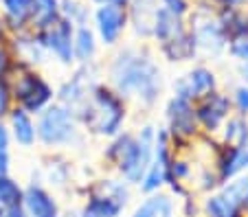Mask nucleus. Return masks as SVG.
I'll use <instances>...</instances> for the list:
<instances>
[{"mask_svg": "<svg viewBox=\"0 0 248 217\" xmlns=\"http://www.w3.org/2000/svg\"><path fill=\"white\" fill-rule=\"evenodd\" d=\"M193 110H196V121H198V128H200V136L217 138L222 125L233 114V101H231V95L224 88H217L213 92H209V95L200 97L193 103Z\"/></svg>", "mask_w": 248, "mask_h": 217, "instance_id": "1a4fd4ad", "label": "nucleus"}, {"mask_svg": "<svg viewBox=\"0 0 248 217\" xmlns=\"http://www.w3.org/2000/svg\"><path fill=\"white\" fill-rule=\"evenodd\" d=\"M216 18L220 22L222 31H224L226 40L235 42V40L248 38V9H224V11H216Z\"/></svg>", "mask_w": 248, "mask_h": 217, "instance_id": "393cba45", "label": "nucleus"}, {"mask_svg": "<svg viewBox=\"0 0 248 217\" xmlns=\"http://www.w3.org/2000/svg\"><path fill=\"white\" fill-rule=\"evenodd\" d=\"M90 27L97 35L101 48L114 51L123 44V38L130 31V18H127V7H93L90 15Z\"/></svg>", "mask_w": 248, "mask_h": 217, "instance_id": "9d476101", "label": "nucleus"}, {"mask_svg": "<svg viewBox=\"0 0 248 217\" xmlns=\"http://www.w3.org/2000/svg\"><path fill=\"white\" fill-rule=\"evenodd\" d=\"M22 208L29 217H62L64 206L60 202V195L48 189L40 178H31L24 182V198Z\"/></svg>", "mask_w": 248, "mask_h": 217, "instance_id": "4468645a", "label": "nucleus"}, {"mask_svg": "<svg viewBox=\"0 0 248 217\" xmlns=\"http://www.w3.org/2000/svg\"><path fill=\"white\" fill-rule=\"evenodd\" d=\"M60 14L62 20L70 22L73 27H81V24H90L93 5L88 0H60Z\"/></svg>", "mask_w": 248, "mask_h": 217, "instance_id": "c85d7f7f", "label": "nucleus"}, {"mask_svg": "<svg viewBox=\"0 0 248 217\" xmlns=\"http://www.w3.org/2000/svg\"><path fill=\"white\" fill-rule=\"evenodd\" d=\"M73 53H75V66H88V64H99V44L90 24L75 27V38H73Z\"/></svg>", "mask_w": 248, "mask_h": 217, "instance_id": "4be33fe9", "label": "nucleus"}, {"mask_svg": "<svg viewBox=\"0 0 248 217\" xmlns=\"http://www.w3.org/2000/svg\"><path fill=\"white\" fill-rule=\"evenodd\" d=\"M231 101H233V112L242 114V116H248V86L246 84H235L231 88Z\"/></svg>", "mask_w": 248, "mask_h": 217, "instance_id": "473e14b6", "label": "nucleus"}, {"mask_svg": "<svg viewBox=\"0 0 248 217\" xmlns=\"http://www.w3.org/2000/svg\"><path fill=\"white\" fill-rule=\"evenodd\" d=\"M213 11H224V9H244L248 7V0H209Z\"/></svg>", "mask_w": 248, "mask_h": 217, "instance_id": "4c0bfd02", "label": "nucleus"}, {"mask_svg": "<svg viewBox=\"0 0 248 217\" xmlns=\"http://www.w3.org/2000/svg\"><path fill=\"white\" fill-rule=\"evenodd\" d=\"M217 88H222V86H220V77H217L216 68H211L204 61H196L183 75H178L171 81V92L169 95L196 103L200 97L209 95V92H213Z\"/></svg>", "mask_w": 248, "mask_h": 217, "instance_id": "f8f14e48", "label": "nucleus"}, {"mask_svg": "<svg viewBox=\"0 0 248 217\" xmlns=\"http://www.w3.org/2000/svg\"><path fill=\"white\" fill-rule=\"evenodd\" d=\"M178 215L180 217H200V195L191 193L178 200Z\"/></svg>", "mask_w": 248, "mask_h": 217, "instance_id": "f704fd0d", "label": "nucleus"}, {"mask_svg": "<svg viewBox=\"0 0 248 217\" xmlns=\"http://www.w3.org/2000/svg\"><path fill=\"white\" fill-rule=\"evenodd\" d=\"M246 217H248V213H246Z\"/></svg>", "mask_w": 248, "mask_h": 217, "instance_id": "49530a36", "label": "nucleus"}, {"mask_svg": "<svg viewBox=\"0 0 248 217\" xmlns=\"http://www.w3.org/2000/svg\"><path fill=\"white\" fill-rule=\"evenodd\" d=\"M158 7L178 20H187L191 14L193 0H158Z\"/></svg>", "mask_w": 248, "mask_h": 217, "instance_id": "2f4dec72", "label": "nucleus"}, {"mask_svg": "<svg viewBox=\"0 0 248 217\" xmlns=\"http://www.w3.org/2000/svg\"><path fill=\"white\" fill-rule=\"evenodd\" d=\"M93 7H106V5H110V7H127L132 2V0H88Z\"/></svg>", "mask_w": 248, "mask_h": 217, "instance_id": "ea45409f", "label": "nucleus"}, {"mask_svg": "<svg viewBox=\"0 0 248 217\" xmlns=\"http://www.w3.org/2000/svg\"><path fill=\"white\" fill-rule=\"evenodd\" d=\"M217 141L222 145H246L248 147V116L242 114H231L226 123L222 125Z\"/></svg>", "mask_w": 248, "mask_h": 217, "instance_id": "cd10ccee", "label": "nucleus"}, {"mask_svg": "<svg viewBox=\"0 0 248 217\" xmlns=\"http://www.w3.org/2000/svg\"><path fill=\"white\" fill-rule=\"evenodd\" d=\"M173 215H178V202L167 191H158V193L140 195V200L132 206L127 217H173Z\"/></svg>", "mask_w": 248, "mask_h": 217, "instance_id": "aec40b11", "label": "nucleus"}, {"mask_svg": "<svg viewBox=\"0 0 248 217\" xmlns=\"http://www.w3.org/2000/svg\"><path fill=\"white\" fill-rule=\"evenodd\" d=\"M220 191L248 213V171L242 175H237V178L229 180V182H224L220 187Z\"/></svg>", "mask_w": 248, "mask_h": 217, "instance_id": "7c9ffc66", "label": "nucleus"}, {"mask_svg": "<svg viewBox=\"0 0 248 217\" xmlns=\"http://www.w3.org/2000/svg\"><path fill=\"white\" fill-rule=\"evenodd\" d=\"M9 38V31H7L5 22H2V18H0V40H7Z\"/></svg>", "mask_w": 248, "mask_h": 217, "instance_id": "37998d69", "label": "nucleus"}, {"mask_svg": "<svg viewBox=\"0 0 248 217\" xmlns=\"http://www.w3.org/2000/svg\"><path fill=\"white\" fill-rule=\"evenodd\" d=\"M24 182H20L14 174L0 175V208L22 206Z\"/></svg>", "mask_w": 248, "mask_h": 217, "instance_id": "c756f323", "label": "nucleus"}, {"mask_svg": "<svg viewBox=\"0 0 248 217\" xmlns=\"http://www.w3.org/2000/svg\"><path fill=\"white\" fill-rule=\"evenodd\" d=\"M9 86L14 105L33 116H38L48 105L55 103V84L44 75L42 68H33L16 59L14 71L9 75Z\"/></svg>", "mask_w": 248, "mask_h": 217, "instance_id": "39448f33", "label": "nucleus"}, {"mask_svg": "<svg viewBox=\"0 0 248 217\" xmlns=\"http://www.w3.org/2000/svg\"><path fill=\"white\" fill-rule=\"evenodd\" d=\"M86 136L108 141L127 128L132 105L106 81H97L88 95V101L75 112Z\"/></svg>", "mask_w": 248, "mask_h": 217, "instance_id": "7ed1b4c3", "label": "nucleus"}, {"mask_svg": "<svg viewBox=\"0 0 248 217\" xmlns=\"http://www.w3.org/2000/svg\"><path fill=\"white\" fill-rule=\"evenodd\" d=\"M7 42H9V48L16 59L24 61V64H29V66H33V68H42L51 61L42 40H40V35L35 33V31H31V29L20 31V33H9Z\"/></svg>", "mask_w": 248, "mask_h": 217, "instance_id": "f3484780", "label": "nucleus"}, {"mask_svg": "<svg viewBox=\"0 0 248 217\" xmlns=\"http://www.w3.org/2000/svg\"><path fill=\"white\" fill-rule=\"evenodd\" d=\"M158 5H152L145 0H132L127 5V18H130V31L134 40L140 42H150L152 40V22H154V14Z\"/></svg>", "mask_w": 248, "mask_h": 217, "instance_id": "412c9836", "label": "nucleus"}, {"mask_svg": "<svg viewBox=\"0 0 248 217\" xmlns=\"http://www.w3.org/2000/svg\"><path fill=\"white\" fill-rule=\"evenodd\" d=\"M7 128H9L11 141L14 147L18 149H35L38 147V125H35V116L29 112H24L22 108H16L9 112V116L5 118Z\"/></svg>", "mask_w": 248, "mask_h": 217, "instance_id": "a211bd4d", "label": "nucleus"}, {"mask_svg": "<svg viewBox=\"0 0 248 217\" xmlns=\"http://www.w3.org/2000/svg\"><path fill=\"white\" fill-rule=\"evenodd\" d=\"M211 165L216 169L220 182L237 178L248 171V147L246 145H222L220 141H213L211 145Z\"/></svg>", "mask_w": 248, "mask_h": 217, "instance_id": "2eb2a0df", "label": "nucleus"}, {"mask_svg": "<svg viewBox=\"0 0 248 217\" xmlns=\"http://www.w3.org/2000/svg\"><path fill=\"white\" fill-rule=\"evenodd\" d=\"M237 75H239V79H242V84L248 86V64H239V66H237Z\"/></svg>", "mask_w": 248, "mask_h": 217, "instance_id": "79ce46f5", "label": "nucleus"}, {"mask_svg": "<svg viewBox=\"0 0 248 217\" xmlns=\"http://www.w3.org/2000/svg\"><path fill=\"white\" fill-rule=\"evenodd\" d=\"M44 171H42V182L48 189L57 191H68L73 187V162H68V154H44Z\"/></svg>", "mask_w": 248, "mask_h": 217, "instance_id": "6ab92c4d", "label": "nucleus"}, {"mask_svg": "<svg viewBox=\"0 0 248 217\" xmlns=\"http://www.w3.org/2000/svg\"><path fill=\"white\" fill-rule=\"evenodd\" d=\"M14 110V97H11L9 79H0V121H5Z\"/></svg>", "mask_w": 248, "mask_h": 217, "instance_id": "c9c22d12", "label": "nucleus"}, {"mask_svg": "<svg viewBox=\"0 0 248 217\" xmlns=\"http://www.w3.org/2000/svg\"><path fill=\"white\" fill-rule=\"evenodd\" d=\"M103 81L132 108L152 112L165 99V72L156 51L145 42L121 44L101 66Z\"/></svg>", "mask_w": 248, "mask_h": 217, "instance_id": "f257e3e1", "label": "nucleus"}, {"mask_svg": "<svg viewBox=\"0 0 248 217\" xmlns=\"http://www.w3.org/2000/svg\"><path fill=\"white\" fill-rule=\"evenodd\" d=\"M173 158V143L169 138V134L165 132L163 125L156 128V143H154V156H152V162L147 167L143 180L139 182L136 191L139 195H150V193H158V191H165L169 180V162Z\"/></svg>", "mask_w": 248, "mask_h": 217, "instance_id": "9b49d317", "label": "nucleus"}, {"mask_svg": "<svg viewBox=\"0 0 248 217\" xmlns=\"http://www.w3.org/2000/svg\"><path fill=\"white\" fill-rule=\"evenodd\" d=\"M187 24L193 40H196L198 55L200 57H217L222 53H226L229 40H226L209 0H193Z\"/></svg>", "mask_w": 248, "mask_h": 217, "instance_id": "0eeeda50", "label": "nucleus"}, {"mask_svg": "<svg viewBox=\"0 0 248 217\" xmlns=\"http://www.w3.org/2000/svg\"><path fill=\"white\" fill-rule=\"evenodd\" d=\"M35 125H38V147L44 154H68L84 149L88 138L75 112L57 101L35 116Z\"/></svg>", "mask_w": 248, "mask_h": 217, "instance_id": "20e7f679", "label": "nucleus"}, {"mask_svg": "<svg viewBox=\"0 0 248 217\" xmlns=\"http://www.w3.org/2000/svg\"><path fill=\"white\" fill-rule=\"evenodd\" d=\"M42 40L44 48L48 53V59H53L62 68L75 66V53H73V38H75V27L66 20H57L53 27L44 31H35Z\"/></svg>", "mask_w": 248, "mask_h": 217, "instance_id": "ddd939ff", "label": "nucleus"}, {"mask_svg": "<svg viewBox=\"0 0 248 217\" xmlns=\"http://www.w3.org/2000/svg\"><path fill=\"white\" fill-rule=\"evenodd\" d=\"M16 57L9 48V42L7 40H0V79H9L11 71H14Z\"/></svg>", "mask_w": 248, "mask_h": 217, "instance_id": "72a5a7b5", "label": "nucleus"}, {"mask_svg": "<svg viewBox=\"0 0 248 217\" xmlns=\"http://www.w3.org/2000/svg\"><path fill=\"white\" fill-rule=\"evenodd\" d=\"M62 217H73V215H62Z\"/></svg>", "mask_w": 248, "mask_h": 217, "instance_id": "a18cd8bd", "label": "nucleus"}, {"mask_svg": "<svg viewBox=\"0 0 248 217\" xmlns=\"http://www.w3.org/2000/svg\"><path fill=\"white\" fill-rule=\"evenodd\" d=\"M154 51L160 59H165L167 64H173V66H178V64H193L200 57L198 55L196 40H193L191 31H189V24L180 29L178 33H173L169 40L156 44Z\"/></svg>", "mask_w": 248, "mask_h": 217, "instance_id": "dca6fc26", "label": "nucleus"}, {"mask_svg": "<svg viewBox=\"0 0 248 217\" xmlns=\"http://www.w3.org/2000/svg\"><path fill=\"white\" fill-rule=\"evenodd\" d=\"M160 125L169 134L176 151H191L193 143L200 138L193 101L180 99V97L169 95L163 99V123Z\"/></svg>", "mask_w": 248, "mask_h": 217, "instance_id": "423d86ee", "label": "nucleus"}, {"mask_svg": "<svg viewBox=\"0 0 248 217\" xmlns=\"http://www.w3.org/2000/svg\"><path fill=\"white\" fill-rule=\"evenodd\" d=\"M226 53H229L237 64H248V38H242V40L231 42L229 48H226Z\"/></svg>", "mask_w": 248, "mask_h": 217, "instance_id": "e433bc0d", "label": "nucleus"}, {"mask_svg": "<svg viewBox=\"0 0 248 217\" xmlns=\"http://www.w3.org/2000/svg\"><path fill=\"white\" fill-rule=\"evenodd\" d=\"M0 217H29L22 206L16 208H0Z\"/></svg>", "mask_w": 248, "mask_h": 217, "instance_id": "a19ab883", "label": "nucleus"}, {"mask_svg": "<svg viewBox=\"0 0 248 217\" xmlns=\"http://www.w3.org/2000/svg\"><path fill=\"white\" fill-rule=\"evenodd\" d=\"M200 217H246V211L217 189L200 195Z\"/></svg>", "mask_w": 248, "mask_h": 217, "instance_id": "b1692460", "label": "nucleus"}, {"mask_svg": "<svg viewBox=\"0 0 248 217\" xmlns=\"http://www.w3.org/2000/svg\"><path fill=\"white\" fill-rule=\"evenodd\" d=\"M145 2H152V5H158V0H145Z\"/></svg>", "mask_w": 248, "mask_h": 217, "instance_id": "c03bdc74", "label": "nucleus"}, {"mask_svg": "<svg viewBox=\"0 0 248 217\" xmlns=\"http://www.w3.org/2000/svg\"><path fill=\"white\" fill-rule=\"evenodd\" d=\"M93 182H94L97 189H101L103 193H108L110 198H114L119 204H123L125 208H130L132 200H134V193H136V189L132 187V184H127L125 180H121L119 175H114V174L97 175Z\"/></svg>", "mask_w": 248, "mask_h": 217, "instance_id": "a878e982", "label": "nucleus"}, {"mask_svg": "<svg viewBox=\"0 0 248 217\" xmlns=\"http://www.w3.org/2000/svg\"><path fill=\"white\" fill-rule=\"evenodd\" d=\"M14 149V141H11L9 128L5 121H0V154H11Z\"/></svg>", "mask_w": 248, "mask_h": 217, "instance_id": "58836bf2", "label": "nucleus"}, {"mask_svg": "<svg viewBox=\"0 0 248 217\" xmlns=\"http://www.w3.org/2000/svg\"><path fill=\"white\" fill-rule=\"evenodd\" d=\"M62 20L60 0H31V31H44Z\"/></svg>", "mask_w": 248, "mask_h": 217, "instance_id": "bb28decb", "label": "nucleus"}, {"mask_svg": "<svg viewBox=\"0 0 248 217\" xmlns=\"http://www.w3.org/2000/svg\"><path fill=\"white\" fill-rule=\"evenodd\" d=\"M156 128V123L145 121L140 128H125L121 134L103 141L101 165L136 189L154 156Z\"/></svg>", "mask_w": 248, "mask_h": 217, "instance_id": "f03ea898", "label": "nucleus"}, {"mask_svg": "<svg viewBox=\"0 0 248 217\" xmlns=\"http://www.w3.org/2000/svg\"><path fill=\"white\" fill-rule=\"evenodd\" d=\"M0 18L9 33L31 29V0H0Z\"/></svg>", "mask_w": 248, "mask_h": 217, "instance_id": "5701e85b", "label": "nucleus"}, {"mask_svg": "<svg viewBox=\"0 0 248 217\" xmlns=\"http://www.w3.org/2000/svg\"><path fill=\"white\" fill-rule=\"evenodd\" d=\"M103 79L101 64H88V66H73L68 77L55 86V101L66 105L68 110L77 112L88 101V95L93 86Z\"/></svg>", "mask_w": 248, "mask_h": 217, "instance_id": "6e6552de", "label": "nucleus"}]
</instances>
